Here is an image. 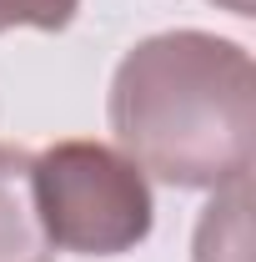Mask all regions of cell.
Listing matches in <instances>:
<instances>
[{
    "label": "cell",
    "instance_id": "3957f363",
    "mask_svg": "<svg viewBox=\"0 0 256 262\" xmlns=\"http://www.w3.org/2000/svg\"><path fill=\"white\" fill-rule=\"evenodd\" d=\"M56 247L45 237L35 207V157L20 146H0V262H50Z\"/></svg>",
    "mask_w": 256,
    "mask_h": 262
},
{
    "label": "cell",
    "instance_id": "7a4b0ae2",
    "mask_svg": "<svg viewBox=\"0 0 256 262\" xmlns=\"http://www.w3.org/2000/svg\"><path fill=\"white\" fill-rule=\"evenodd\" d=\"M35 207L50 247L75 257H121L156 222L146 171L100 141H56L35 157Z\"/></svg>",
    "mask_w": 256,
    "mask_h": 262
},
{
    "label": "cell",
    "instance_id": "8992f818",
    "mask_svg": "<svg viewBox=\"0 0 256 262\" xmlns=\"http://www.w3.org/2000/svg\"><path fill=\"white\" fill-rule=\"evenodd\" d=\"M221 10H231V15H251L256 10V0H216Z\"/></svg>",
    "mask_w": 256,
    "mask_h": 262
},
{
    "label": "cell",
    "instance_id": "5b68a950",
    "mask_svg": "<svg viewBox=\"0 0 256 262\" xmlns=\"http://www.w3.org/2000/svg\"><path fill=\"white\" fill-rule=\"evenodd\" d=\"M81 0H0V35L5 31H65Z\"/></svg>",
    "mask_w": 256,
    "mask_h": 262
},
{
    "label": "cell",
    "instance_id": "277c9868",
    "mask_svg": "<svg viewBox=\"0 0 256 262\" xmlns=\"http://www.w3.org/2000/svg\"><path fill=\"white\" fill-rule=\"evenodd\" d=\"M246 202H251L246 177L216 187L196 227V262H246Z\"/></svg>",
    "mask_w": 256,
    "mask_h": 262
},
{
    "label": "cell",
    "instance_id": "6da1fadb",
    "mask_svg": "<svg viewBox=\"0 0 256 262\" xmlns=\"http://www.w3.org/2000/svg\"><path fill=\"white\" fill-rule=\"evenodd\" d=\"M106 116L121 151L166 187L216 192L236 177H251V51L211 31L146 35L116 66Z\"/></svg>",
    "mask_w": 256,
    "mask_h": 262
}]
</instances>
